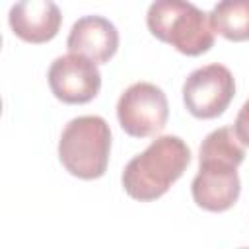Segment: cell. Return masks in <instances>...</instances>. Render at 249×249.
Wrapping results in <instances>:
<instances>
[{"label": "cell", "mask_w": 249, "mask_h": 249, "mask_svg": "<svg viewBox=\"0 0 249 249\" xmlns=\"http://www.w3.org/2000/svg\"><path fill=\"white\" fill-rule=\"evenodd\" d=\"M245 160V148L233 128L222 126L208 132L198 150V173L191 183L193 200L208 212L230 210L241 193L237 167Z\"/></svg>", "instance_id": "obj_1"}, {"label": "cell", "mask_w": 249, "mask_h": 249, "mask_svg": "<svg viewBox=\"0 0 249 249\" xmlns=\"http://www.w3.org/2000/svg\"><path fill=\"white\" fill-rule=\"evenodd\" d=\"M191 161L189 146L173 134L158 136L123 169L121 183L126 195L140 202L163 196L169 187L185 173Z\"/></svg>", "instance_id": "obj_2"}, {"label": "cell", "mask_w": 249, "mask_h": 249, "mask_svg": "<svg viewBox=\"0 0 249 249\" xmlns=\"http://www.w3.org/2000/svg\"><path fill=\"white\" fill-rule=\"evenodd\" d=\"M150 33L187 56H198L212 49L214 29L208 14L191 2L158 0L146 14Z\"/></svg>", "instance_id": "obj_3"}, {"label": "cell", "mask_w": 249, "mask_h": 249, "mask_svg": "<svg viewBox=\"0 0 249 249\" xmlns=\"http://www.w3.org/2000/svg\"><path fill=\"white\" fill-rule=\"evenodd\" d=\"M111 154V128L99 115L72 119L58 140V160L78 179H99L105 175Z\"/></svg>", "instance_id": "obj_4"}, {"label": "cell", "mask_w": 249, "mask_h": 249, "mask_svg": "<svg viewBox=\"0 0 249 249\" xmlns=\"http://www.w3.org/2000/svg\"><path fill=\"white\" fill-rule=\"evenodd\" d=\"M169 103L161 88L150 82L128 86L117 101V119L121 128L134 138H148L165 128Z\"/></svg>", "instance_id": "obj_5"}, {"label": "cell", "mask_w": 249, "mask_h": 249, "mask_svg": "<svg viewBox=\"0 0 249 249\" xmlns=\"http://www.w3.org/2000/svg\"><path fill=\"white\" fill-rule=\"evenodd\" d=\"M235 95V78L224 64H206L193 70L183 84V103L196 119L222 115Z\"/></svg>", "instance_id": "obj_6"}, {"label": "cell", "mask_w": 249, "mask_h": 249, "mask_svg": "<svg viewBox=\"0 0 249 249\" xmlns=\"http://www.w3.org/2000/svg\"><path fill=\"white\" fill-rule=\"evenodd\" d=\"M47 78L53 95L68 105L88 103L101 89V72L97 64L72 53L54 58Z\"/></svg>", "instance_id": "obj_7"}, {"label": "cell", "mask_w": 249, "mask_h": 249, "mask_svg": "<svg viewBox=\"0 0 249 249\" xmlns=\"http://www.w3.org/2000/svg\"><path fill=\"white\" fill-rule=\"evenodd\" d=\"M66 47L72 54L103 64L109 62L119 49V31L115 23L103 16H84L72 25Z\"/></svg>", "instance_id": "obj_8"}, {"label": "cell", "mask_w": 249, "mask_h": 249, "mask_svg": "<svg viewBox=\"0 0 249 249\" xmlns=\"http://www.w3.org/2000/svg\"><path fill=\"white\" fill-rule=\"evenodd\" d=\"M8 21L21 41L41 45L56 37L62 14L51 0H23L10 8Z\"/></svg>", "instance_id": "obj_9"}, {"label": "cell", "mask_w": 249, "mask_h": 249, "mask_svg": "<svg viewBox=\"0 0 249 249\" xmlns=\"http://www.w3.org/2000/svg\"><path fill=\"white\" fill-rule=\"evenodd\" d=\"M208 18L214 33L224 39L249 41V0H222L210 10Z\"/></svg>", "instance_id": "obj_10"}, {"label": "cell", "mask_w": 249, "mask_h": 249, "mask_svg": "<svg viewBox=\"0 0 249 249\" xmlns=\"http://www.w3.org/2000/svg\"><path fill=\"white\" fill-rule=\"evenodd\" d=\"M233 132L237 136V140L243 144V146H249V99L241 105L237 117H235V123H233Z\"/></svg>", "instance_id": "obj_11"}, {"label": "cell", "mask_w": 249, "mask_h": 249, "mask_svg": "<svg viewBox=\"0 0 249 249\" xmlns=\"http://www.w3.org/2000/svg\"><path fill=\"white\" fill-rule=\"evenodd\" d=\"M239 249H249V247H239Z\"/></svg>", "instance_id": "obj_12"}]
</instances>
